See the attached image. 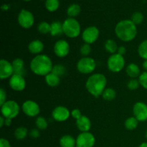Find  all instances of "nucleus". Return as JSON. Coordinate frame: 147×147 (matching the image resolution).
Here are the masks:
<instances>
[{"instance_id": "1", "label": "nucleus", "mask_w": 147, "mask_h": 147, "mask_svg": "<svg viewBox=\"0 0 147 147\" xmlns=\"http://www.w3.org/2000/svg\"><path fill=\"white\" fill-rule=\"evenodd\" d=\"M31 71L36 76H45L52 73L53 67L51 58L47 55H37L32 59L30 64Z\"/></svg>"}, {"instance_id": "2", "label": "nucleus", "mask_w": 147, "mask_h": 147, "mask_svg": "<svg viewBox=\"0 0 147 147\" xmlns=\"http://www.w3.org/2000/svg\"><path fill=\"white\" fill-rule=\"evenodd\" d=\"M137 27L131 20H123L119 22L115 27V34L121 41L129 42L136 38Z\"/></svg>"}, {"instance_id": "3", "label": "nucleus", "mask_w": 147, "mask_h": 147, "mask_svg": "<svg viewBox=\"0 0 147 147\" xmlns=\"http://www.w3.org/2000/svg\"><path fill=\"white\" fill-rule=\"evenodd\" d=\"M107 79L102 73H94L88 77L86 82V88L90 95L98 98L102 96L106 88Z\"/></svg>"}, {"instance_id": "4", "label": "nucleus", "mask_w": 147, "mask_h": 147, "mask_svg": "<svg viewBox=\"0 0 147 147\" xmlns=\"http://www.w3.org/2000/svg\"><path fill=\"white\" fill-rule=\"evenodd\" d=\"M63 34L69 38H76L81 33V26L76 18L67 17L63 22Z\"/></svg>"}, {"instance_id": "5", "label": "nucleus", "mask_w": 147, "mask_h": 147, "mask_svg": "<svg viewBox=\"0 0 147 147\" xmlns=\"http://www.w3.org/2000/svg\"><path fill=\"white\" fill-rule=\"evenodd\" d=\"M20 111V106L15 100H7L1 106V114L5 119H14L19 115Z\"/></svg>"}, {"instance_id": "6", "label": "nucleus", "mask_w": 147, "mask_h": 147, "mask_svg": "<svg viewBox=\"0 0 147 147\" xmlns=\"http://www.w3.org/2000/svg\"><path fill=\"white\" fill-rule=\"evenodd\" d=\"M125 65L124 57L119 53L111 55L107 60L108 69L112 73H119L124 68Z\"/></svg>"}, {"instance_id": "7", "label": "nucleus", "mask_w": 147, "mask_h": 147, "mask_svg": "<svg viewBox=\"0 0 147 147\" xmlns=\"http://www.w3.org/2000/svg\"><path fill=\"white\" fill-rule=\"evenodd\" d=\"M77 70L82 74H90L96 67V62L93 58L90 57H83L78 61Z\"/></svg>"}, {"instance_id": "8", "label": "nucleus", "mask_w": 147, "mask_h": 147, "mask_svg": "<svg viewBox=\"0 0 147 147\" xmlns=\"http://www.w3.org/2000/svg\"><path fill=\"white\" fill-rule=\"evenodd\" d=\"M17 22L20 27L27 30L31 28L33 26L34 22V17L31 11L25 9H22L18 14Z\"/></svg>"}, {"instance_id": "9", "label": "nucleus", "mask_w": 147, "mask_h": 147, "mask_svg": "<svg viewBox=\"0 0 147 147\" xmlns=\"http://www.w3.org/2000/svg\"><path fill=\"white\" fill-rule=\"evenodd\" d=\"M96 138L90 132H80L76 138V147H93Z\"/></svg>"}, {"instance_id": "10", "label": "nucleus", "mask_w": 147, "mask_h": 147, "mask_svg": "<svg viewBox=\"0 0 147 147\" xmlns=\"http://www.w3.org/2000/svg\"><path fill=\"white\" fill-rule=\"evenodd\" d=\"M100 35V31L96 26H90L85 29L82 32V39L87 44L91 45L96 42Z\"/></svg>"}, {"instance_id": "11", "label": "nucleus", "mask_w": 147, "mask_h": 147, "mask_svg": "<svg viewBox=\"0 0 147 147\" xmlns=\"http://www.w3.org/2000/svg\"><path fill=\"white\" fill-rule=\"evenodd\" d=\"M23 113L29 117H36L40 113V106L37 102L32 100H27L22 105Z\"/></svg>"}, {"instance_id": "12", "label": "nucleus", "mask_w": 147, "mask_h": 147, "mask_svg": "<svg viewBox=\"0 0 147 147\" xmlns=\"http://www.w3.org/2000/svg\"><path fill=\"white\" fill-rule=\"evenodd\" d=\"M70 111L67 107L58 106L53 109L52 112V117L57 122H64L70 118Z\"/></svg>"}, {"instance_id": "13", "label": "nucleus", "mask_w": 147, "mask_h": 147, "mask_svg": "<svg viewBox=\"0 0 147 147\" xmlns=\"http://www.w3.org/2000/svg\"><path fill=\"white\" fill-rule=\"evenodd\" d=\"M133 113L134 117L139 122L147 121V105L142 101L136 102L133 107Z\"/></svg>"}, {"instance_id": "14", "label": "nucleus", "mask_w": 147, "mask_h": 147, "mask_svg": "<svg viewBox=\"0 0 147 147\" xmlns=\"http://www.w3.org/2000/svg\"><path fill=\"white\" fill-rule=\"evenodd\" d=\"M53 50L57 57L63 58L66 57L70 53V45L66 40H59L55 43Z\"/></svg>"}, {"instance_id": "15", "label": "nucleus", "mask_w": 147, "mask_h": 147, "mask_svg": "<svg viewBox=\"0 0 147 147\" xmlns=\"http://www.w3.org/2000/svg\"><path fill=\"white\" fill-rule=\"evenodd\" d=\"M9 85L12 90L15 91H22L26 88V81L24 76L14 74L9 79Z\"/></svg>"}, {"instance_id": "16", "label": "nucleus", "mask_w": 147, "mask_h": 147, "mask_svg": "<svg viewBox=\"0 0 147 147\" xmlns=\"http://www.w3.org/2000/svg\"><path fill=\"white\" fill-rule=\"evenodd\" d=\"M14 74L12 63L5 59H1L0 61V78L1 80L9 79Z\"/></svg>"}, {"instance_id": "17", "label": "nucleus", "mask_w": 147, "mask_h": 147, "mask_svg": "<svg viewBox=\"0 0 147 147\" xmlns=\"http://www.w3.org/2000/svg\"><path fill=\"white\" fill-rule=\"evenodd\" d=\"M76 126L80 132H88L91 129V121L88 117L82 116L76 120Z\"/></svg>"}, {"instance_id": "18", "label": "nucleus", "mask_w": 147, "mask_h": 147, "mask_svg": "<svg viewBox=\"0 0 147 147\" xmlns=\"http://www.w3.org/2000/svg\"><path fill=\"white\" fill-rule=\"evenodd\" d=\"M44 50V44L40 40H34L28 45V50L34 55H40Z\"/></svg>"}, {"instance_id": "19", "label": "nucleus", "mask_w": 147, "mask_h": 147, "mask_svg": "<svg viewBox=\"0 0 147 147\" xmlns=\"http://www.w3.org/2000/svg\"><path fill=\"white\" fill-rule=\"evenodd\" d=\"M12 65L14 67V74L20 75L24 76L25 74V68H24V62L22 58H16L12 61Z\"/></svg>"}, {"instance_id": "20", "label": "nucleus", "mask_w": 147, "mask_h": 147, "mask_svg": "<svg viewBox=\"0 0 147 147\" xmlns=\"http://www.w3.org/2000/svg\"><path fill=\"white\" fill-rule=\"evenodd\" d=\"M126 72L129 77H130L131 78L134 79H136L137 78H139L141 73H142L139 66L133 63L128 65L126 68Z\"/></svg>"}, {"instance_id": "21", "label": "nucleus", "mask_w": 147, "mask_h": 147, "mask_svg": "<svg viewBox=\"0 0 147 147\" xmlns=\"http://www.w3.org/2000/svg\"><path fill=\"white\" fill-rule=\"evenodd\" d=\"M50 35L57 37L63 34V23L59 21H55L50 24Z\"/></svg>"}, {"instance_id": "22", "label": "nucleus", "mask_w": 147, "mask_h": 147, "mask_svg": "<svg viewBox=\"0 0 147 147\" xmlns=\"http://www.w3.org/2000/svg\"><path fill=\"white\" fill-rule=\"evenodd\" d=\"M60 146L61 147H76V139L71 135H64L60 139Z\"/></svg>"}, {"instance_id": "23", "label": "nucleus", "mask_w": 147, "mask_h": 147, "mask_svg": "<svg viewBox=\"0 0 147 147\" xmlns=\"http://www.w3.org/2000/svg\"><path fill=\"white\" fill-rule=\"evenodd\" d=\"M45 83H47V86L52 88L57 87L60 83V78L53 73H50L47 75L45 77Z\"/></svg>"}, {"instance_id": "24", "label": "nucleus", "mask_w": 147, "mask_h": 147, "mask_svg": "<svg viewBox=\"0 0 147 147\" xmlns=\"http://www.w3.org/2000/svg\"><path fill=\"white\" fill-rule=\"evenodd\" d=\"M80 11H81V8L79 4H72L67 7L66 12H67V15L68 16V17L76 18L77 16L80 14Z\"/></svg>"}, {"instance_id": "25", "label": "nucleus", "mask_w": 147, "mask_h": 147, "mask_svg": "<svg viewBox=\"0 0 147 147\" xmlns=\"http://www.w3.org/2000/svg\"><path fill=\"white\" fill-rule=\"evenodd\" d=\"M105 50H106V52L111 53V55L115 54V53H117L118 50V45L117 43L114 41L112 39H109L106 41L104 45Z\"/></svg>"}, {"instance_id": "26", "label": "nucleus", "mask_w": 147, "mask_h": 147, "mask_svg": "<svg viewBox=\"0 0 147 147\" xmlns=\"http://www.w3.org/2000/svg\"><path fill=\"white\" fill-rule=\"evenodd\" d=\"M45 7L48 11L54 12L57 11L60 7V1L59 0H45Z\"/></svg>"}, {"instance_id": "27", "label": "nucleus", "mask_w": 147, "mask_h": 147, "mask_svg": "<svg viewBox=\"0 0 147 147\" xmlns=\"http://www.w3.org/2000/svg\"><path fill=\"white\" fill-rule=\"evenodd\" d=\"M138 124H139V121L134 116L128 118L124 122L125 128L129 131H133L136 129L137 128Z\"/></svg>"}, {"instance_id": "28", "label": "nucleus", "mask_w": 147, "mask_h": 147, "mask_svg": "<svg viewBox=\"0 0 147 147\" xmlns=\"http://www.w3.org/2000/svg\"><path fill=\"white\" fill-rule=\"evenodd\" d=\"M28 135V130L24 126H20L14 131V137L17 140H23Z\"/></svg>"}, {"instance_id": "29", "label": "nucleus", "mask_w": 147, "mask_h": 147, "mask_svg": "<svg viewBox=\"0 0 147 147\" xmlns=\"http://www.w3.org/2000/svg\"><path fill=\"white\" fill-rule=\"evenodd\" d=\"M102 97L105 100L107 101H111V100H114L116 97V90L111 88H108L105 89L103 91V94H102Z\"/></svg>"}, {"instance_id": "30", "label": "nucleus", "mask_w": 147, "mask_h": 147, "mask_svg": "<svg viewBox=\"0 0 147 147\" xmlns=\"http://www.w3.org/2000/svg\"><path fill=\"white\" fill-rule=\"evenodd\" d=\"M138 54L141 58L147 60V39L143 40L138 47Z\"/></svg>"}, {"instance_id": "31", "label": "nucleus", "mask_w": 147, "mask_h": 147, "mask_svg": "<svg viewBox=\"0 0 147 147\" xmlns=\"http://www.w3.org/2000/svg\"><path fill=\"white\" fill-rule=\"evenodd\" d=\"M37 30L40 33L42 34H47L50 32V24L47 22H41L37 26Z\"/></svg>"}, {"instance_id": "32", "label": "nucleus", "mask_w": 147, "mask_h": 147, "mask_svg": "<svg viewBox=\"0 0 147 147\" xmlns=\"http://www.w3.org/2000/svg\"><path fill=\"white\" fill-rule=\"evenodd\" d=\"M35 125L39 130H45L47 128L48 123L45 118L43 116H38L35 120Z\"/></svg>"}, {"instance_id": "33", "label": "nucleus", "mask_w": 147, "mask_h": 147, "mask_svg": "<svg viewBox=\"0 0 147 147\" xmlns=\"http://www.w3.org/2000/svg\"><path fill=\"white\" fill-rule=\"evenodd\" d=\"M144 20V16L140 11H136L134 13L131 17V20L136 24V26L141 24L143 22Z\"/></svg>"}, {"instance_id": "34", "label": "nucleus", "mask_w": 147, "mask_h": 147, "mask_svg": "<svg viewBox=\"0 0 147 147\" xmlns=\"http://www.w3.org/2000/svg\"><path fill=\"white\" fill-rule=\"evenodd\" d=\"M52 73H54L56 76H59V77H61V76H64L66 73V69L65 67L63 65L57 64L55 65H53V70H52Z\"/></svg>"}, {"instance_id": "35", "label": "nucleus", "mask_w": 147, "mask_h": 147, "mask_svg": "<svg viewBox=\"0 0 147 147\" xmlns=\"http://www.w3.org/2000/svg\"><path fill=\"white\" fill-rule=\"evenodd\" d=\"M91 46L90 45L87 44V43H84L83 45L80 47V53L83 57H88L89 55L91 53Z\"/></svg>"}, {"instance_id": "36", "label": "nucleus", "mask_w": 147, "mask_h": 147, "mask_svg": "<svg viewBox=\"0 0 147 147\" xmlns=\"http://www.w3.org/2000/svg\"><path fill=\"white\" fill-rule=\"evenodd\" d=\"M140 86V83L138 79L131 78L127 83V88L130 90H135Z\"/></svg>"}, {"instance_id": "37", "label": "nucleus", "mask_w": 147, "mask_h": 147, "mask_svg": "<svg viewBox=\"0 0 147 147\" xmlns=\"http://www.w3.org/2000/svg\"><path fill=\"white\" fill-rule=\"evenodd\" d=\"M140 86L147 90V72L144 71L141 73L140 76L138 78Z\"/></svg>"}, {"instance_id": "38", "label": "nucleus", "mask_w": 147, "mask_h": 147, "mask_svg": "<svg viewBox=\"0 0 147 147\" xmlns=\"http://www.w3.org/2000/svg\"><path fill=\"white\" fill-rule=\"evenodd\" d=\"M7 101V93L3 88H0V106Z\"/></svg>"}, {"instance_id": "39", "label": "nucleus", "mask_w": 147, "mask_h": 147, "mask_svg": "<svg viewBox=\"0 0 147 147\" xmlns=\"http://www.w3.org/2000/svg\"><path fill=\"white\" fill-rule=\"evenodd\" d=\"M70 115H71L72 117H73L74 119H76V120L80 119V118L83 116L80 110H79V109H73V110L70 112Z\"/></svg>"}, {"instance_id": "40", "label": "nucleus", "mask_w": 147, "mask_h": 147, "mask_svg": "<svg viewBox=\"0 0 147 147\" xmlns=\"http://www.w3.org/2000/svg\"><path fill=\"white\" fill-rule=\"evenodd\" d=\"M40 130L38 129H33L30 131V136L33 139H37L40 136Z\"/></svg>"}, {"instance_id": "41", "label": "nucleus", "mask_w": 147, "mask_h": 147, "mask_svg": "<svg viewBox=\"0 0 147 147\" xmlns=\"http://www.w3.org/2000/svg\"><path fill=\"white\" fill-rule=\"evenodd\" d=\"M0 147H11L9 142L4 138L0 139Z\"/></svg>"}, {"instance_id": "42", "label": "nucleus", "mask_w": 147, "mask_h": 147, "mask_svg": "<svg viewBox=\"0 0 147 147\" xmlns=\"http://www.w3.org/2000/svg\"><path fill=\"white\" fill-rule=\"evenodd\" d=\"M126 49L124 46H120V47H118L117 53H119V55H121L123 56V55L126 54Z\"/></svg>"}, {"instance_id": "43", "label": "nucleus", "mask_w": 147, "mask_h": 147, "mask_svg": "<svg viewBox=\"0 0 147 147\" xmlns=\"http://www.w3.org/2000/svg\"><path fill=\"white\" fill-rule=\"evenodd\" d=\"M5 119V118H4ZM12 123V119H5V123H4V126H9Z\"/></svg>"}, {"instance_id": "44", "label": "nucleus", "mask_w": 147, "mask_h": 147, "mask_svg": "<svg viewBox=\"0 0 147 147\" xmlns=\"http://www.w3.org/2000/svg\"><path fill=\"white\" fill-rule=\"evenodd\" d=\"M4 123H5V119L2 116H1V117H0V127L2 128L4 126Z\"/></svg>"}, {"instance_id": "45", "label": "nucleus", "mask_w": 147, "mask_h": 147, "mask_svg": "<svg viewBox=\"0 0 147 147\" xmlns=\"http://www.w3.org/2000/svg\"><path fill=\"white\" fill-rule=\"evenodd\" d=\"M142 67H143L144 70L147 72V60H144V63L143 64H142Z\"/></svg>"}, {"instance_id": "46", "label": "nucleus", "mask_w": 147, "mask_h": 147, "mask_svg": "<svg viewBox=\"0 0 147 147\" xmlns=\"http://www.w3.org/2000/svg\"><path fill=\"white\" fill-rule=\"evenodd\" d=\"M1 9H2V10H7L9 9V6L7 4H3L1 6Z\"/></svg>"}, {"instance_id": "47", "label": "nucleus", "mask_w": 147, "mask_h": 147, "mask_svg": "<svg viewBox=\"0 0 147 147\" xmlns=\"http://www.w3.org/2000/svg\"><path fill=\"white\" fill-rule=\"evenodd\" d=\"M139 147H147V142H143L139 145Z\"/></svg>"}, {"instance_id": "48", "label": "nucleus", "mask_w": 147, "mask_h": 147, "mask_svg": "<svg viewBox=\"0 0 147 147\" xmlns=\"http://www.w3.org/2000/svg\"><path fill=\"white\" fill-rule=\"evenodd\" d=\"M145 137H146V139H147V130H146V133H145Z\"/></svg>"}, {"instance_id": "49", "label": "nucleus", "mask_w": 147, "mask_h": 147, "mask_svg": "<svg viewBox=\"0 0 147 147\" xmlns=\"http://www.w3.org/2000/svg\"><path fill=\"white\" fill-rule=\"evenodd\" d=\"M22 1H32V0H22Z\"/></svg>"}]
</instances>
